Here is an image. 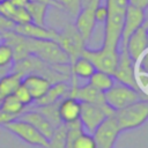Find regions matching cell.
Instances as JSON below:
<instances>
[{
    "label": "cell",
    "mask_w": 148,
    "mask_h": 148,
    "mask_svg": "<svg viewBox=\"0 0 148 148\" xmlns=\"http://www.w3.org/2000/svg\"><path fill=\"white\" fill-rule=\"evenodd\" d=\"M112 76H113L114 81L120 82L123 84H126V86L135 89V90L141 91L138 86L136 77H135V64L128 57L125 49H119L118 62H117V66H116V69L112 74Z\"/></svg>",
    "instance_id": "cell-9"
},
{
    "label": "cell",
    "mask_w": 148,
    "mask_h": 148,
    "mask_svg": "<svg viewBox=\"0 0 148 148\" xmlns=\"http://www.w3.org/2000/svg\"><path fill=\"white\" fill-rule=\"evenodd\" d=\"M94 16H95L96 22H99V23L105 22L106 17H108V8H106L105 3L104 5L99 3L94 8Z\"/></svg>",
    "instance_id": "cell-31"
},
{
    "label": "cell",
    "mask_w": 148,
    "mask_h": 148,
    "mask_svg": "<svg viewBox=\"0 0 148 148\" xmlns=\"http://www.w3.org/2000/svg\"><path fill=\"white\" fill-rule=\"evenodd\" d=\"M69 83L67 81H59V82H54L50 86V88L47 89V91L45 92V95L35 101L37 103L38 106L40 105H46V104H51V103H54V102H58L60 101L61 98L68 96V92H69Z\"/></svg>",
    "instance_id": "cell-18"
},
{
    "label": "cell",
    "mask_w": 148,
    "mask_h": 148,
    "mask_svg": "<svg viewBox=\"0 0 148 148\" xmlns=\"http://www.w3.org/2000/svg\"><path fill=\"white\" fill-rule=\"evenodd\" d=\"M128 5L140 7L142 9H147L148 6V0H128Z\"/></svg>",
    "instance_id": "cell-33"
},
{
    "label": "cell",
    "mask_w": 148,
    "mask_h": 148,
    "mask_svg": "<svg viewBox=\"0 0 148 148\" xmlns=\"http://www.w3.org/2000/svg\"><path fill=\"white\" fill-rule=\"evenodd\" d=\"M23 75L18 72L12 71L10 73L0 76V101L15 92L17 87L22 83Z\"/></svg>",
    "instance_id": "cell-19"
},
{
    "label": "cell",
    "mask_w": 148,
    "mask_h": 148,
    "mask_svg": "<svg viewBox=\"0 0 148 148\" xmlns=\"http://www.w3.org/2000/svg\"><path fill=\"white\" fill-rule=\"evenodd\" d=\"M114 111L108 106H99L91 103L81 102V111L79 120L84 132L92 134L98 125L109 116H113Z\"/></svg>",
    "instance_id": "cell-7"
},
{
    "label": "cell",
    "mask_w": 148,
    "mask_h": 148,
    "mask_svg": "<svg viewBox=\"0 0 148 148\" xmlns=\"http://www.w3.org/2000/svg\"><path fill=\"white\" fill-rule=\"evenodd\" d=\"M81 111V102L77 98L66 96L59 101L58 116L61 124H71L79 120Z\"/></svg>",
    "instance_id": "cell-14"
},
{
    "label": "cell",
    "mask_w": 148,
    "mask_h": 148,
    "mask_svg": "<svg viewBox=\"0 0 148 148\" xmlns=\"http://www.w3.org/2000/svg\"><path fill=\"white\" fill-rule=\"evenodd\" d=\"M54 1H57V0H54ZM57 2H58V1H57Z\"/></svg>",
    "instance_id": "cell-38"
},
{
    "label": "cell",
    "mask_w": 148,
    "mask_h": 148,
    "mask_svg": "<svg viewBox=\"0 0 148 148\" xmlns=\"http://www.w3.org/2000/svg\"><path fill=\"white\" fill-rule=\"evenodd\" d=\"M96 23L97 22L94 16V8H82L80 13L75 16L74 27L80 34L81 38L84 40V43L90 39Z\"/></svg>",
    "instance_id": "cell-15"
},
{
    "label": "cell",
    "mask_w": 148,
    "mask_h": 148,
    "mask_svg": "<svg viewBox=\"0 0 148 148\" xmlns=\"http://www.w3.org/2000/svg\"><path fill=\"white\" fill-rule=\"evenodd\" d=\"M16 34L30 39H56L58 31L46 28V25H38L32 22L24 24H16L13 29Z\"/></svg>",
    "instance_id": "cell-13"
},
{
    "label": "cell",
    "mask_w": 148,
    "mask_h": 148,
    "mask_svg": "<svg viewBox=\"0 0 148 148\" xmlns=\"http://www.w3.org/2000/svg\"><path fill=\"white\" fill-rule=\"evenodd\" d=\"M54 40L66 52L71 62H73L76 58H79L81 56L82 50L86 46L84 40L81 38V36L77 32V30L75 29L74 24H71V23L65 25L61 31H58L57 38Z\"/></svg>",
    "instance_id": "cell-8"
},
{
    "label": "cell",
    "mask_w": 148,
    "mask_h": 148,
    "mask_svg": "<svg viewBox=\"0 0 148 148\" xmlns=\"http://www.w3.org/2000/svg\"><path fill=\"white\" fill-rule=\"evenodd\" d=\"M104 98L108 105L113 111H117L136 101L146 98V94L139 90H135L126 84L114 81L112 87L108 91L104 92Z\"/></svg>",
    "instance_id": "cell-4"
},
{
    "label": "cell",
    "mask_w": 148,
    "mask_h": 148,
    "mask_svg": "<svg viewBox=\"0 0 148 148\" xmlns=\"http://www.w3.org/2000/svg\"><path fill=\"white\" fill-rule=\"evenodd\" d=\"M146 22V9H142L140 7H135L132 5H128L125 12L124 17V24L121 30V37L119 43V49H123L128 39V37L139 29L143 23Z\"/></svg>",
    "instance_id": "cell-12"
},
{
    "label": "cell",
    "mask_w": 148,
    "mask_h": 148,
    "mask_svg": "<svg viewBox=\"0 0 148 148\" xmlns=\"http://www.w3.org/2000/svg\"><path fill=\"white\" fill-rule=\"evenodd\" d=\"M13 95H14L24 106H28V105H30V104L34 102V98H32L31 94L29 92L28 88H27L23 83H21V84L17 87V89L15 90V92H14Z\"/></svg>",
    "instance_id": "cell-30"
},
{
    "label": "cell",
    "mask_w": 148,
    "mask_h": 148,
    "mask_svg": "<svg viewBox=\"0 0 148 148\" xmlns=\"http://www.w3.org/2000/svg\"><path fill=\"white\" fill-rule=\"evenodd\" d=\"M113 117L118 124L120 132L134 130L142 126L148 119L147 98L136 101L123 109L114 111Z\"/></svg>",
    "instance_id": "cell-2"
},
{
    "label": "cell",
    "mask_w": 148,
    "mask_h": 148,
    "mask_svg": "<svg viewBox=\"0 0 148 148\" xmlns=\"http://www.w3.org/2000/svg\"><path fill=\"white\" fill-rule=\"evenodd\" d=\"M25 108L27 106H24L14 95L7 96L0 101V110L14 118H18L20 114L25 111Z\"/></svg>",
    "instance_id": "cell-23"
},
{
    "label": "cell",
    "mask_w": 148,
    "mask_h": 148,
    "mask_svg": "<svg viewBox=\"0 0 148 148\" xmlns=\"http://www.w3.org/2000/svg\"><path fill=\"white\" fill-rule=\"evenodd\" d=\"M123 49L126 50L128 57L133 60L134 64H138L146 57L147 49H148L147 21L128 37V39Z\"/></svg>",
    "instance_id": "cell-11"
},
{
    "label": "cell",
    "mask_w": 148,
    "mask_h": 148,
    "mask_svg": "<svg viewBox=\"0 0 148 148\" xmlns=\"http://www.w3.org/2000/svg\"><path fill=\"white\" fill-rule=\"evenodd\" d=\"M58 104H59V101L58 102H54V103H51V104L40 105V106L37 108V110L42 114H44V117L54 127H58L59 125H61V121H60L59 116H58Z\"/></svg>",
    "instance_id": "cell-25"
},
{
    "label": "cell",
    "mask_w": 148,
    "mask_h": 148,
    "mask_svg": "<svg viewBox=\"0 0 148 148\" xmlns=\"http://www.w3.org/2000/svg\"><path fill=\"white\" fill-rule=\"evenodd\" d=\"M29 51L30 54L37 57L50 66L71 65L69 58L60 45L53 39H30Z\"/></svg>",
    "instance_id": "cell-1"
},
{
    "label": "cell",
    "mask_w": 148,
    "mask_h": 148,
    "mask_svg": "<svg viewBox=\"0 0 148 148\" xmlns=\"http://www.w3.org/2000/svg\"><path fill=\"white\" fill-rule=\"evenodd\" d=\"M65 133H66V125L61 124L56 127L52 136L49 140L47 148H66L65 147Z\"/></svg>",
    "instance_id": "cell-26"
},
{
    "label": "cell",
    "mask_w": 148,
    "mask_h": 148,
    "mask_svg": "<svg viewBox=\"0 0 148 148\" xmlns=\"http://www.w3.org/2000/svg\"><path fill=\"white\" fill-rule=\"evenodd\" d=\"M88 83L95 89L102 92H105L112 87V84L114 83V79L109 73H105L102 71H95L88 79Z\"/></svg>",
    "instance_id": "cell-22"
},
{
    "label": "cell",
    "mask_w": 148,
    "mask_h": 148,
    "mask_svg": "<svg viewBox=\"0 0 148 148\" xmlns=\"http://www.w3.org/2000/svg\"><path fill=\"white\" fill-rule=\"evenodd\" d=\"M94 65L84 57L80 56L73 62H71V74L81 80H88L95 72Z\"/></svg>",
    "instance_id": "cell-20"
},
{
    "label": "cell",
    "mask_w": 148,
    "mask_h": 148,
    "mask_svg": "<svg viewBox=\"0 0 148 148\" xmlns=\"http://www.w3.org/2000/svg\"><path fill=\"white\" fill-rule=\"evenodd\" d=\"M2 1H5V0H0V3H1V2H2Z\"/></svg>",
    "instance_id": "cell-37"
},
{
    "label": "cell",
    "mask_w": 148,
    "mask_h": 148,
    "mask_svg": "<svg viewBox=\"0 0 148 148\" xmlns=\"http://www.w3.org/2000/svg\"><path fill=\"white\" fill-rule=\"evenodd\" d=\"M29 1H36V2H43V3H46V5H49V6H56V7H58V8H60V7H59V3H58L57 1H54V0H29Z\"/></svg>",
    "instance_id": "cell-36"
},
{
    "label": "cell",
    "mask_w": 148,
    "mask_h": 148,
    "mask_svg": "<svg viewBox=\"0 0 148 148\" xmlns=\"http://www.w3.org/2000/svg\"><path fill=\"white\" fill-rule=\"evenodd\" d=\"M81 56L87 58L94 65L96 71H102L112 75L118 62L119 49H112L102 45L97 50H91L84 46Z\"/></svg>",
    "instance_id": "cell-6"
},
{
    "label": "cell",
    "mask_w": 148,
    "mask_h": 148,
    "mask_svg": "<svg viewBox=\"0 0 148 148\" xmlns=\"http://www.w3.org/2000/svg\"><path fill=\"white\" fill-rule=\"evenodd\" d=\"M120 130L113 116L106 117L92 132V138L97 148H114Z\"/></svg>",
    "instance_id": "cell-10"
},
{
    "label": "cell",
    "mask_w": 148,
    "mask_h": 148,
    "mask_svg": "<svg viewBox=\"0 0 148 148\" xmlns=\"http://www.w3.org/2000/svg\"><path fill=\"white\" fill-rule=\"evenodd\" d=\"M8 1L15 7H25L29 0H8Z\"/></svg>",
    "instance_id": "cell-35"
},
{
    "label": "cell",
    "mask_w": 148,
    "mask_h": 148,
    "mask_svg": "<svg viewBox=\"0 0 148 148\" xmlns=\"http://www.w3.org/2000/svg\"><path fill=\"white\" fill-rule=\"evenodd\" d=\"M57 1L59 3V7L62 8L72 17H75L82 9L81 0H57Z\"/></svg>",
    "instance_id": "cell-28"
},
{
    "label": "cell",
    "mask_w": 148,
    "mask_h": 148,
    "mask_svg": "<svg viewBox=\"0 0 148 148\" xmlns=\"http://www.w3.org/2000/svg\"><path fill=\"white\" fill-rule=\"evenodd\" d=\"M5 130L24 141L25 143L35 147H40V148H47L49 147V139H46L40 132H38L31 124L16 118L14 120H10L2 125Z\"/></svg>",
    "instance_id": "cell-5"
},
{
    "label": "cell",
    "mask_w": 148,
    "mask_h": 148,
    "mask_svg": "<svg viewBox=\"0 0 148 148\" xmlns=\"http://www.w3.org/2000/svg\"><path fill=\"white\" fill-rule=\"evenodd\" d=\"M22 83L28 88L34 101L42 98L45 95V92L47 91V89L50 88V86L52 84L46 77H44L43 75H39V74H35V73L24 75Z\"/></svg>",
    "instance_id": "cell-17"
},
{
    "label": "cell",
    "mask_w": 148,
    "mask_h": 148,
    "mask_svg": "<svg viewBox=\"0 0 148 148\" xmlns=\"http://www.w3.org/2000/svg\"><path fill=\"white\" fill-rule=\"evenodd\" d=\"M102 0H81L82 8H95L97 5L101 3Z\"/></svg>",
    "instance_id": "cell-32"
},
{
    "label": "cell",
    "mask_w": 148,
    "mask_h": 148,
    "mask_svg": "<svg viewBox=\"0 0 148 148\" xmlns=\"http://www.w3.org/2000/svg\"><path fill=\"white\" fill-rule=\"evenodd\" d=\"M72 148H97V147H96V142L92 138V134L83 131L82 133H80L76 136V139L73 142Z\"/></svg>",
    "instance_id": "cell-27"
},
{
    "label": "cell",
    "mask_w": 148,
    "mask_h": 148,
    "mask_svg": "<svg viewBox=\"0 0 148 148\" xmlns=\"http://www.w3.org/2000/svg\"><path fill=\"white\" fill-rule=\"evenodd\" d=\"M49 5L36 1H28L25 8L29 13L30 20L32 23L38 25H46V15L49 10Z\"/></svg>",
    "instance_id": "cell-21"
},
{
    "label": "cell",
    "mask_w": 148,
    "mask_h": 148,
    "mask_svg": "<svg viewBox=\"0 0 148 148\" xmlns=\"http://www.w3.org/2000/svg\"><path fill=\"white\" fill-rule=\"evenodd\" d=\"M14 119H16V118H14L13 116H9V114H7V113H5L3 111L0 110V126L5 125L6 123H8L10 120H14Z\"/></svg>",
    "instance_id": "cell-34"
},
{
    "label": "cell",
    "mask_w": 148,
    "mask_h": 148,
    "mask_svg": "<svg viewBox=\"0 0 148 148\" xmlns=\"http://www.w3.org/2000/svg\"><path fill=\"white\" fill-rule=\"evenodd\" d=\"M20 119L31 124L38 132H40L46 139L50 140V138L52 136L56 127L44 117V114H42L38 110H29V111H23L20 117Z\"/></svg>",
    "instance_id": "cell-16"
},
{
    "label": "cell",
    "mask_w": 148,
    "mask_h": 148,
    "mask_svg": "<svg viewBox=\"0 0 148 148\" xmlns=\"http://www.w3.org/2000/svg\"><path fill=\"white\" fill-rule=\"evenodd\" d=\"M14 56L13 50L7 43H0V76H3L13 71Z\"/></svg>",
    "instance_id": "cell-24"
},
{
    "label": "cell",
    "mask_w": 148,
    "mask_h": 148,
    "mask_svg": "<svg viewBox=\"0 0 148 148\" xmlns=\"http://www.w3.org/2000/svg\"><path fill=\"white\" fill-rule=\"evenodd\" d=\"M10 21L16 25V24H24L28 22H31L29 13L25 7H15L12 16H10Z\"/></svg>",
    "instance_id": "cell-29"
},
{
    "label": "cell",
    "mask_w": 148,
    "mask_h": 148,
    "mask_svg": "<svg viewBox=\"0 0 148 148\" xmlns=\"http://www.w3.org/2000/svg\"><path fill=\"white\" fill-rule=\"evenodd\" d=\"M105 6L108 8V17L104 22L103 46L119 49L124 17L127 7H121L110 3H105Z\"/></svg>",
    "instance_id": "cell-3"
}]
</instances>
